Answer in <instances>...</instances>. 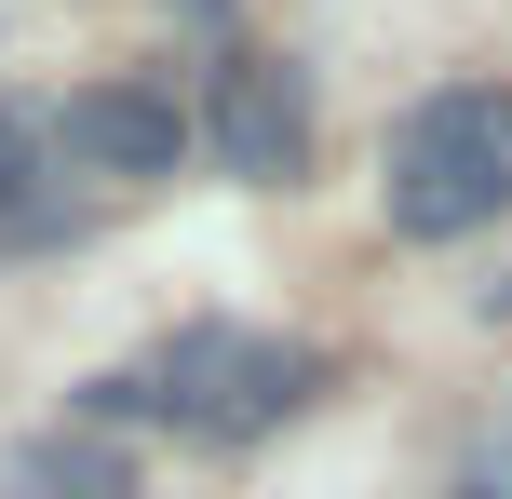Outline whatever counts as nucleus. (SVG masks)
<instances>
[{"label": "nucleus", "instance_id": "obj_1", "mask_svg": "<svg viewBox=\"0 0 512 499\" xmlns=\"http://www.w3.org/2000/svg\"><path fill=\"white\" fill-rule=\"evenodd\" d=\"M512 216V95L445 81L391 122V230L405 243H472Z\"/></svg>", "mask_w": 512, "mask_h": 499}, {"label": "nucleus", "instance_id": "obj_2", "mask_svg": "<svg viewBox=\"0 0 512 499\" xmlns=\"http://www.w3.org/2000/svg\"><path fill=\"white\" fill-rule=\"evenodd\" d=\"M310 392H324V351L256 338V324H189V338L149 365V405H162V419H189V432H216V446L283 432Z\"/></svg>", "mask_w": 512, "mask_h": 499}, {"label": "nucleus", "instance_id": "obj_3", "mask_svg": "<svg viewBox=\"0 0 512 499\" xmlns=\"http://www.w3.org/2000/svg\"><path fill=\"white\" fill-rule=\"evenodd\" d=\"M203 149L230 162L243 189H297V176H310V95H297V68H283V54H216Z\"/></svg>", "mask_w": 512, "mask_h": 499}, {"label": "nucleus", "instance_id": "obj_4", "mask_svg": "<svg viewBox=\"0 0 512 499\" xmlns=\"http://www.w3.org/2000/svg\"><path fill=\"white\" fill-rule=\"evenodd\" d=\"M68 162L81 176H122V189H149V176H176L189 162V108L162 95V81H95V95H68Z\"/></svg>", "mask_w": 512, "mask_h": 499}, {"label": "nucleus", "instance_id": "obj_5", "mask_svg": "<svg viewBox=\"0 0 512 499\" xmlns=\"http://www.w3.org/2000/svg\"><path fill=\"white\" fill-rule=\"evenodd\" d=\"M0 499H135V459L122 432H27V446H0Z\"/></svg>", "mask_w": 512, "mask_h": 499}, {"label": "nucleus", "instance_id": "obj_6", "mask_svg": "<svg viewBox=\"0 0 512 499\" xmlns=\"http://www.w3.org/2000/svg\"><path fill=\"white\" fill-rule=\"evenodd\" d=\"M27 176H41V135H27V122H14V108H0V203H14V189H27Z\"/></svg>", "mask_w": 512, "mask_h": 499}, {"label": "nucleus", "instance_id": "obj_7", "mask_svg": "<svg viewBox=\"0 0 512 499\" xmlns=\"http://www.w3.org/2000/svg\"><path fill=\"white\" fill-rule=\"evenodd\" d=\"M472 499H486V486H472Z\"/></svg>", "mask_w": 512, "mask_h": 499}]
</instances>
